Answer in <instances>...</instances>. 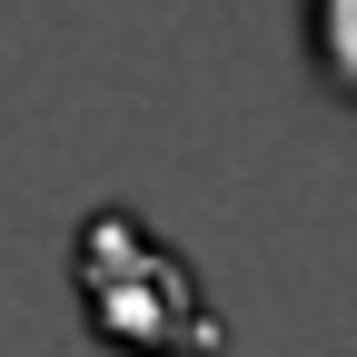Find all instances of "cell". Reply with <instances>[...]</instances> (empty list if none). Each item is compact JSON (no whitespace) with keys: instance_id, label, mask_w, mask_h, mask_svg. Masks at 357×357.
Listing matches in <instances>:
<instances>
[{"instance_id":"1","label":"cell","mask_w":357,"mask_h":357,"mask_svg":"<svg viewBox=\"0 0 357 357\" xmlns=\"http://www.w3.org/2000/svg\"><path fill=\"white\" fill-rule=\"evenodd\" d=\"M70 288L100 347L119 357H229V318L129 199H100L70 238Z\"/></svg>"},{"instance_id":"2","label":"cell","mask_w":357,"mask_h":357,"mask_svg":"<svg viewBox=\"0 0 357 357\" xmlns=\"http://www.w3.org/2000/svg\"><path fill=\"white\" fill-rule=\"evenodd\" d=\"M298 50L337 109H357V0H298Z\"/></svg>"}]
</instances>
